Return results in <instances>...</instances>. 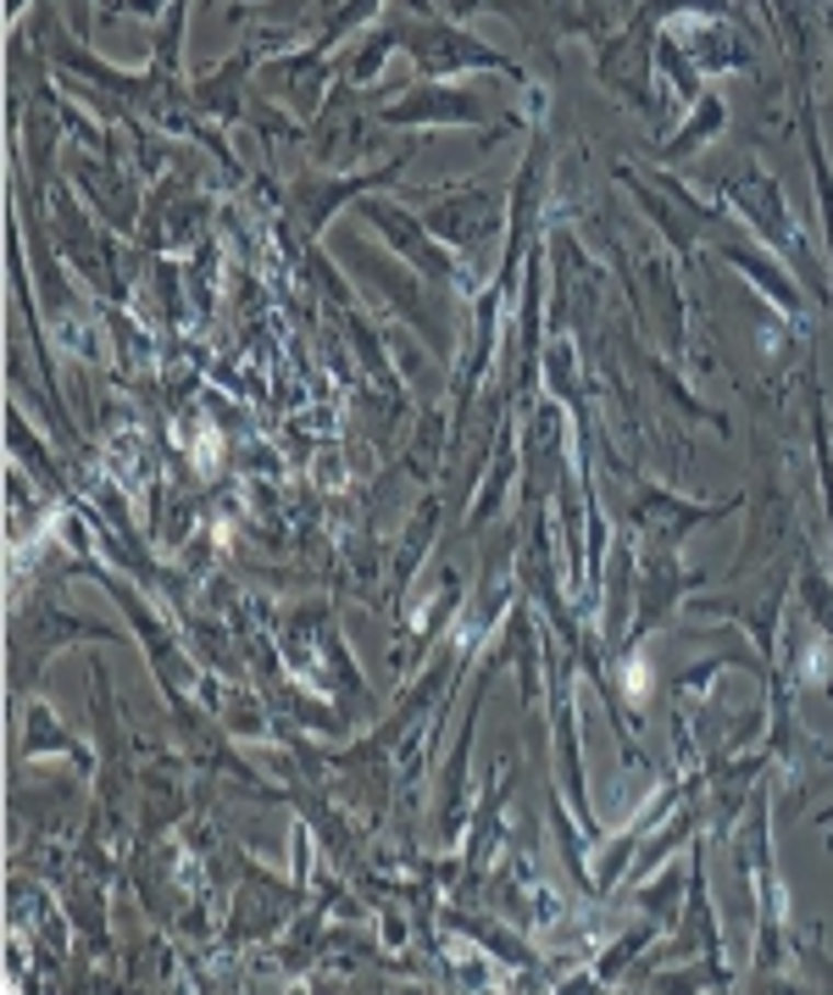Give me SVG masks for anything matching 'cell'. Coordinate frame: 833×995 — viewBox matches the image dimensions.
<instances>
[{
	"mask_svg": "<svg viewBox=\"0 0 833 995\" xmlns=\"http://www.w3.org/2000/svg\"><path fill=\"white\" fill-rule=\"evenodd\" d=\"M628 696H634V701H644V696H650V668H644V656H634V662H628Z\"/></svg>",
	"mask_w": 833,
	"mask_h": 995,
	"instance_id": "cell-1",
	"label": "cell"
},
{
	"mask_svg": "<svg viewBox=\"0 0 833 995\" xmlns=\"http://www.w3.org/2000/svg\"><path fill=\"white\" fill-rule=\"evenodd\" d=\"M212 445H217V434H201V451H195V456H201V467H212V462H217V451H212Z\"/></svg>",
	"mask_w": 833,
	"mask_h": 995,
	"instance_id": "cell-2",
	"label": "cell"
}]
</instances>
